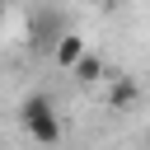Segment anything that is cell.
<instances>
[{"mask_svg": "<svg viewBox=\"0 0 150 150\" xmlns=\"http://www.w3.org/2000/svg\"><path fill=\"white\" fill-rule=\"evenodd\" d=\"M75 80H80V84H98V80H103V61H98L94 52H84V56L75 61Z\"/></svg>", "mask_w": 150, "mask_h": 150, "instance_id": "277c9868", "label": "cell"}, {"mask_svg": "<svg viewBox=\"0 0 150 150\" xmlns=\"http://www.w3.org/2000/svg\"><path fill=\"white\" fill-rule=\"evenodd\" d=\"M0 33H5V0H0Z\"/></svg>", "mask_w": 150, "mask_h": 150, "instance_id": "5b68a950", "label": "cell"}, {"mask_svg": "<svg viewBox=\"0 0 150 150\" xmlns=\"http://www.w3.org/2000/svg\"><path fill=\"white\" fill-rule=\"evenodd\" d=\"M84 52H89V42H84L75 28H66V33L56 38V47H52V61H56L61 70H75V61H80Z\"/></svg>", "mask_w": 150, "mask_h": 150, "instance_id": "3957f363", "label": "cell"}, {"mask_svg": "<svg viewBox=\"0 0 150 150\" xmlns=\"http://www.w3.org/2000/svg\"><path fill=\"white\" fill-rule=\"evenodd\" d=\"M19 127L38 141V145H56L61 141V112L47 94H23L19 103Z\"/></svg>", "mask_w": 150, "mask_h": 150, "instance_id": "6da1fadb", "label": "cell"}, {"mask_svg": "<svg viewBox=\"0 0 150 150\" xmlns=\"http://www.w3.org/2000/svg\"><path fill=\"white\" fill-rule=\"evenodd\" d=\"M66 33V19L56 14V9H42V14H33V23H28V42L33 47H56V38Z\"/></svg>", "mask_w": 150, "mask_h": 150, "instance_id": "7a4b0ae2", "label": "cell"}]
</instances>
